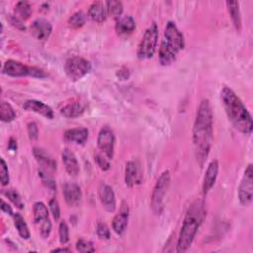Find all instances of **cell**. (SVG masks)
Segmentation results:
<instances>
[{
    "label": "cell",
    "mask_w": 253,
    "mask_h": 253,
    "mask_svg": "<svg viewBox=\"0 0 253 253\" xmlns=\"http://www.w3.org/2000/svg\"><path fill=\"white\" fill-rule=\"evenodd\" d=\"M0 181H1L2 186L8 185V183L10 181L8 166L3 158H1V160H0Z\"/></svg>",
    "instance_id": "obj_34"
},
{
    "label": "cell",
    "mask_w": 253,
    "mask_h": 253,
    "mask_svg": "<svg viewBox=\"0 0 253 253\" xmlns=\"http://www.w3.org/2000/svg\"><path fill=\"white\" fill-rule=\"evenodd\" d=\"M85 110H86V104L76 101L62 107L60 109V114L64 118L73 119V118L80 117L85 112Z\"/></svg>",
    "instance_id": "obj_22"
},
{
    "label": "cell",
    "mask_w": 253,
    "mask_h": 253,
    "mask_svg": "<svg viewBox=\"0 0 253 253\" xmlns=\"http://www.w3.org/2000/svg\"><path fill=\"white\" fill-rule=\"evenodd\" d=\"M12 217H13V220H14V225L17 228V231H18L19 235L23 239H29L31 234H30V230H29V227L26 223L25 218L19 212H14Z\"/></svg>",
    "instance_id": "obj_25"
},
{
    "label": "cell",
    "mask_w": 253,
    "mask_h": 253,
    "mask_svg": "<svg viewBox=\"0 0 253 253\" xmlns=\"http://www.w3.org/2000/svg\"><path fill=\"white\" fill-rule=\"evenodd\" d=\"M39 176L42 182V184L52 193L56 192V184L52 177H50L45 171L39 170Z\"/></svg>",
    "instance_id": "obj_32"
},
{
    "label": "cell",
    "mask_w": 253,
    "mask_h": 253,
    "mask_svg": "<svg viewBox=\"0 0 253 253\" xmlns=\"http://www.w3.org/2000/svg\"><path fill=\"white\" fill-rule=\"evenodd\" d=\"M158 41V27L155 23L151 24L144 32L137 47V57L139 59L151 58L156 50Z\"/></svg>",
    "instance_id": "obj_6"
},
{
    "label": "cell",
    "mask_w": 253,
    "mask_h": 253,
    "mask_svg": "<svg viewBox=\"0 0 253 253\" xmlns=\"http://www.w3.org/2000/svg\"><path fill=\"white\" fill-rule=\"evenodd\" d=\"M3 194L16 206V208H18L19 210H23L25 205L23 203V200L21 198V196L19 195V193L13 189L7 190V191H3Z\"/></svg>",
    "instance_id": "obj_31"
},
{
    "label": "cell",
    "mask_w": 253,
    "mask_h": 253,
    "mask_svg": "<svg viewBox=\"0 0 253 253\" xmlns=\"http://www.w3.org/2000/svg\"><path fill=\"white\" fill-rule=\"evenodd\" d=\"M135 29V21L131 16L118 18L116 23V32L119 36H127Z\"/></svg>",
    "instance_id": "obj_23"
},
{
    "label": "cell",
    "mask_w": 253,
    "mask_h": 253,
    "mask_svg": "<svg viewBox=\"0 0 253 253\" xmlns=\"http://www.w3.org/2000/svg\"><path fill=\"white\" fill-rule=\"evenodd\" d=\"M142 182V171L138 162L130 160L126 162L125 169V183L128 187L139 185Z\"/></svg>",
    "instance_id": "obj_12"
},
{
    "label": "cell",
    "mask_w": 253,
    "mask_h": 253,
    "mask_svg": "<svg viewBox=\"0 0 253 253\" xmlns=\"http://www.w3.org/2000/svg\"><path fill=\"white\" fill-rule=\"evenodd\" d=\"M33 153H34V156L36 157L37 161L40 164H42V166H44L50 170H56L55 160L48 153H46L42 148L35 147L33 149Z\"/></svg>",
    "instance_id": "obj_24"
},
{
    "label": "cell",
    "mask_w": 253,
    "mask_h": 253,
    "mask_svg": "<svg viewBox=\"0 0 253 253\" xmlns=\"http://www.w3.org/2000/svg\"><path fill=\"white\" fill-rule=\"evenodd\" d=\"M33 215L35 225L41 236L42 238H47L51 231V222L46 206L42 202H36L33 207Z\"/></svg>",
    "instance_id": "obj_9"
},
{
    "label": "cell",
    "mask_w": 253,
    "mask_h": 253,
    "mask_svg": "<svg viewBox=\"0 0 253 253\" xmlns=\"http://www.w3.org/2000/svg\"><path fill=\"white\" fill-rule=\"evenodd\" d=\"M91 63L81 56H73L68 58L64 64V71L67 77L72 81L83 78L91 71Z\"/></svg>",
    "instance_id": "obj_8"
},
{
    "label": "cell",
    "mask_w": 253,
    "mask_h": 253,
    "mask_svg": "<svg viewBox=\"0 0 253 253\" xmlns=\"http://www.w3.org/2000/svg\"><path fill=\"white\" fill-rule=\"evenodd\" d=\"M213 137L212 110L208 99H204L197 110L193 126V143L198 163L201 167L206 162Z\"/></svg>",
    "instance_id": "obj_1"
},
{
    "label": "cell",
    "mask_w": 253,
    "mask_h": 253,
    "mask_svg": "<svg viewBox=\"0 0 253 253\" xmlns=\"http://www.w3.org/2000/svg\"><path fill=\"white\" fill-rule=\"evenodd\" d=\"M28 133H29V137L31 140H36L38 139L39 136V128L36 123L32 122L28 124Z\"/></svg>",
    "instance_id": "obj_39"
},
{
    "label": "cell",
    "mask_w": 253,
    "mask_h": 253,
    "mask_svg": "<svg viewBox=\"0 0 253 253\" xmlns=\"http://www.w3.org/2000/svg\"><path fill=\"white\" fill-rule=\"evenodd\" d=\"M94 160L96 161V163H97V165L103 170V171H107V170H109L110 169V163H109V161L108 160H106L104 157H102L101 155H99V154H96L95 156H94Z\"/></svg>",
    "instance_id": "obj_40"
},
{
    "label": "cell",
    "mask_w": 253,
    "mask_h": 253,
    "mask_svg": "<svg viewBox=\"0 0 253 253\" xmlns=\"http://www.w3.org/2000/svg\"><path fill=\"white\" fill-rule=\"evenodd\" d=\"M97 145L99 149H101L109 159L113 158L114 146H115V134L110 127L105 126L100 130L97 138Z\"/></svg>",
    "instance_id": "obj_11"
},
{
    "label": "cell",
    "mask_w": 253,
    "mask_h": 253,
    "mask_svg": "<svg viewBox=\"0 0 253 253\" xmlns=\"http://www.w3.org/2000/svg\"><path fill=\"white\" fill-rule=\"evenodd\" d=\"M253 197V169L248 164L238 187V200L242 206H249Z\"/></svg>",
    "instance_id": "obj_10"
},
{
    "label": "cell",
    "mask_w": 253,
    "mask_h": 253,
    "mask_svg": "<svg viewBox=\"0 0 253 253\" xmlns=\"http://www.w3.org/2000/svg\"><path fill=\"white\" fill-rule=\"evenodd\" d=\"M106 7L108 10V14L115 17L119 18L122 13H123V4L120 1H107Z\"/></svg>",
    "instance_id": "obj_30"
},
{
    "label": "cell",
    "mask_w": 253,
    "mask_h": 253,
    "mask_svg": "<svg viewBox=\"0 0 253 253\" xmlns=\"http://www.w3.org/2000/svg\"><path fill=\"white\" fill-rule=\"evenodd\" d=\"M185 40L176 24L169 21L165 27L163 39L159 47V62L161 65H169L177 58L178 53L184 48Z\"/></svg>",
    "instance_id": "obj_4"
},
{
    "label": "cell",
    "mask_w": 253,
    "mask_h": 253,
    "mask_svg": "<svg viewBox=\"0 0 253 253\" xmlns=\"http://www.w3.org/2000/svg\"><path fill=\"white\" fill-rule=\"evenodd\" d=\"M7 19H8V21H9V23H10L13 27H15L16 29H18V30H20V31H25V30H26V27H25V25L23 24V21H22L21 19H19L16 15H9Z\"/></svg>",
    "instance_id": "obj_38"
},
{
    "label": "cell",
    "mask_w": 253,
    "mask_h": 253,
    "mask_svg": "<svg viewBox=\"0 0 253 253\" xmlns=\"http://www.w3.org/2000/svg\"><path fill=\"white\" fill-rule=\"evenodd\" d=\"M108 15L109 14L105 2H93L88 9V17L97 23H103L106 21Z\"/></svg>",
    "instance_id": "obj_20"
},
{
    "label": "cell",
    "mask_w": 253,
    "mask_h": 253,
    "mask_svg": "<svg viewBox=\"0 0 253 253\" xmlns=\"http://www.w3.org/2000/svg\"><path fill=\"white\" fill-rule=\"evenodd\" d=\"M128 212H129V210L127 205L125 202H123L121 210L119 213L115 215L112 223L114 231L119 235H122L126 229L127 221H128Z\"/></svg>",
    "instance_id": "obj_15"
},
{
    "label": "cell",
    "mask_w": 253,
    "mask_h": 253,
    "mask_svg": "<svg viewBox=\"0 0 253 253\" xmlns=\"http://www.w3.org/2000/svg\"><path fill=\"white\" fill-rule=\"evenodd\" d=\"M1 210L3 211H5L6 213H9L10 215H13V211H12V209H11V207L4 201V200H2L1 201Z\"/></svg>",
    "instance_id": "obj_41"
},
{
    "label": "cell",
    "mask_w": 253,
    "mask_h": 253,
    "mask_svg": "<svg viewBox=\"0 0 253 253\" xmlns=\"http://www.w3.org/2000/svg\"><path fill=\"white\" fill-rule=\"evenodd\" d=\"M61 159L64 164L66 172L70 176H77L79 174L80 168H79V163L77 161V158L75 154L68 148H64L62 153H61Z\"/></svg>",
    "instance_id": "obj_19"
},
{
    "label": "cell",
    "mask_w": 253,
    "mask_h": 253,
    "mask_svg": "<svg viewBox=\"0 0 253 253\" xmlns=\"http://www.w3.org/2000/svg\"><path fill=\"white\" fill-rule=\"evenodd\" d=\"M64 139L76 144H84L88 139V129L85 127H74L64 131Z\"/></svg>",
    "instance_id": "obj_21"
},
{
    "label": "cell",
    "mask_w": 253,
    "mask_h": 253,
    "mask_svg": "<svg viewBox=\"0 0 253 253\" xmlns=\"http://www.w3.org/2000/svg\"><path fill=\"white\" fill-rule=\"evenodd\" d=\"M3 73L12 76V77H22V76H32L37 78H43L46 76L43 70L25 65L24 63L14 60V59H8L2 68Z\"/></svg>",
    "instance_id": "obj_7"
},
{
    "label": "cell",
    "mask_w": 253,
    "mask_h": 253,
    "mask_svg": "<svg viewBox=\"0 0 253 253\" xmlns=\"http://www.w3.org/2000/svg\"><path fill=\"white\" fill-rule=\"evenodd\" d=\"M96 232H97V235H98L101 239H109L110 236H111L109 227H108L105 223H103V222H99V223L97 224Z\"/></svg>",
    "instance_id": "obj_37"
},
{
    "label": "cell",
    "mask_w": 253,
    "mask_h": 253,
    "mask_svg": "<svg viewBox=\"0 0 253 253\" xmlns=\"http://www.w3.org/2000/svg\"><path fill=\"white\" fill-rule=\"evenodd\" d=\"M100 201L107 211L113 212L116 210V198L113 188L109 185H102L99 192Z\"/></svg>",
    "instance_id": "obj_18"
},
{
    "label": "cell",
    "mask_w": 253,
    "mask_h": 253,
    "mask_svg": "<svg viewBox=\"0 0 253 253\" xmlns=\"http://www.w3.org/2000/svg\"><path fill=\"white\" fill-rule=\"evenodd\" d=\"M15 14L22 21L28 20L32 15V6L27 1H19L15 5Z\"/></svg>",
    "instance_id": "obj_27"
},
{
    "label": "cell",
    "mask_w": 253,
    "mask_h": 253,
    "mask_svg": "<svg viewBox=\"0 0 253 253\" xmlns=\"http://www.w3.org/2000/svg\"><path fill=\"white\" fill-rule=\"evenodd\" d=\"M16 118V113L12 106L5 101H2L0 105V119L4 123H10Z\"/></svg>",
    "instance_id": "obj_28"
},
{
    "label": "cell",
    "mask_w": 253,
    "mask_h": 253,
    "mask_svg": "<svg viewBox=\"0 0 253 253\" xmlns=\"http://www.w3.org/2000/svg\"><path fill=\"white\" fill-rule=\"evenodd\" d=\"M24 109L27 110V111H30V112H34L36 114H39V115H42V117L46 118V119H53V111L52 109L44 104L43 102L42 101H39V100H28L24 103Z\"/></svg>",
    "instance_id": "obj_16"
},
{
    "label": "cell",
    "mask_w": 253,
    "mask_h": 253,
    "mask_svg": "<svg viewBox=\"0 0 253 253\" xmlns=\"http://www.w3.org/2000/svg\"><path fill=\"white\" fill-rule=\"evenodd\" d=\"M30 30L33 37H35L37 40L44 41L50 36L52 32V26L46 19L39 18L33 22Z\"/></svg>",
    "instance_id": "obj_13"
},
{
    "label": "cell",
    "mask_w": 253,
    "mask_h": 253,
    "mask_svg": "<svg viewBox=\"0 0 253 253\" xmlns=\"http://www.w3.org/2000/svg\"><path fill=\"white\" fill-rule=\"evenodd\" d=\"M62 193L66 204L70 207H76L82 200V192L76 183L68 182L63 185Z\"/></svg>",
    "instance_id": "obj_14"
},
{
    "label": "cell",
    "mask_w": 253,
    "mask_h": 253,
    "mask_svg": "<svg viewBox=\"0 0 253 253\" xmlns=\"http://www.w3.org/2000/svg\"><path fill=\"white\" fill-rule=\"evenodd\" d=\"M85 23H86V16L82 11H77L73 13L68 19V25L73 29H79L83 27Z\"/></svg>",
    "instance_id": "obj_29"
},
{
    "label": "cell",
    "mask_w": 253,
    "mask_h": 253,
    "mask_svg": "<svg viewBox=\"0 0 253 253\" xmlns=\"http://www.w3.org/2000/svg\"><path fill=\"white\" fill-rule=\"evenodd\" d=\"M58 233H59V241H60V243L61 244L67 243L68 240H69V229H68V225L66 224V222L64 220H62L59 223Z\"/></svg>",
    "instance_id": "obj_35"
},
{
    "label": "cell",
    "mask_w": 253,
    "mask_h": 253,
    "mask_svg": "<svg viewBox=\"0 0 253 253\" xmlns=\"http://www.w3.org/2000/svg\"><path fill=\"white\" fill-rule=\"evenodd\" d=\"M226 6L228 8L231 20L233 22L234 27L237 31L241 29V15L239 10V3L237 1H226Z\"/></svg>",
    "instance_id": "obj_26"
},
{
    "label": "cell",
    "mask_w": 253,
    "mask_h": 253,
    "mask_svg": "<svg viewBox=\"0 0 253 253\" xmlns=\"http://www.w3.org/2000/svg\"><path fill=\"white\" fill-rule=\"evenodd\" d=\"M8 148L12 151H15L17 149V140L14 137H10L8 142Z\"/></svg>",
    "instance_id": "obj_42"
},
{
    "label": "cell",
    "mask_w": 253,
    "mask_h": 253,
    "mask_svg": "<svg viewBox=\"0 0 253 253\" xmlns=\"http://www.w3.org/2000/svg\"><path fill=\"white\" fill-rule=\"evenodd\" d=\"M204 203L200 200L195 201L188 209L181 227L177 242V252H185L193 243L200 225L206 217Z\"/></svg>",
    "instance_id": "obj_3"
},
{
    "label": "cell",
    "mask_w": 253,
    "mask_h": 253,
    "mask_svg": "<svg viewBox=\"0 0 253 253\" xmlns=\"http://www.w3.org/2000/svg\"><path fill=\"white\" fill-rule=\"evenodd\" d=\"M58 251H61V252H70V249H69V248H66V247H63V248H54V249H52L50 252H58Z\"/></svg>",
    "instance_id": "obj_43"
},
{
    "label": "cell",
    "mask_w": 253,
    "mask_h": 253,
    "mask_svg": "<svg viewBox=\"0 0 253 253\" xmlns=\"http://www.w3.org/2000/svg\"><path fill=\"white\" fill-rule=\"evenodd\" d=\"M76 250L82 253H88V252H94L95 247L93 243L89 240H85L83 238H80L76 242Z\"/></svg>",
    "instance_id": "obj_33"
},
{
    "label": "cell",
    "mask_w": 253,
    "mask_h": 253,
    "mask_svg": "<svg viewBox=\"0 0 253 253\" xmlns=\"http://www.w3.org/2000/svg\"><path fill=\"white\" fill-rule=\"evenodd\" d=\"M220 99L232 126L241 133L250 134L253 128L252 117L236 93L225 86L220 91Z\"/></svg>",
    "instance_id": "obj_2"
},
{
    "label": "cell",
    "mask_w": 253,
    "mask_h": 253,
    "mask_svg": "<svg viewBox=\"0 0 253 253\" xmlns=\"http://www.w3.org/2000/svg\"><path fill=\"white\" fill-rule=\"evenodd\" d=\"M218 173V162L217 160H212L208 165V168L206 170L204 180H203V194L207 195L210 190L212 188V186L215 183L216 177Z\"/></svg>",
    "instance_id": "obj_17"
},
{
    "label": "cell",
    "mask_w": 253,
    "mask_h": 253,
    "mask_svg": "<svg viewBox=\"0 0 253 253\" xmlns=\"http://www.w3.org/2000/svg\"><path fill=\"white\" fill-rule=\"evenodd\" d=\"M48 208H49L50 213L52 214L53 218L55 220H58L59 216H60V208H59V204L55 198H52L49 200Z\"/></svg>",
    "instance_id": "obj_36"
},
{
    "label": "cell",
    "mask_w": 253,
    "mask_h": 253,
    "mask_svg": "<svg viewBox=\"0 0 253 253\" xmlns=\"http://www.w3.org/2000/svg\"><path fill=\"white\" fill-rule=\"evenodd\" d=\"M170 186V172L168 170L161 173L157 179L151 194V210L155 214H161L164 210V199Z\"/></svg>",
    "instance_id": "obj_5"
}]
</instances>
